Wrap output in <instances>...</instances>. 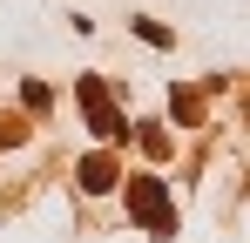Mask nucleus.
I'll return each mask as SVG.
<instances>
[{"label": "nucleus", "mask_w": 250, "mask_h": 243, "mask_svg": "<svg viewBox=\"0 0 250 243\" xmlns=\"http://www.w3.org/2000/svg\"><path fill=\"white\" fill-rule=\"evenodd\" d=\"M82 189H88V196L115 189V156H88V162H82Z\"/></svg>", "instance_id": "7ed1b4c3"}, {"label": "nucleus", "mask_w": 250, "mask_h": 243, "mask_svg": "<svg viewBox=\"0 0 250 243\" xmlns=\"http://www.w3.org/2000/svg\"><path fill=\"white\" fill-rule=\"evenodd\" d=\"M82 108H88V128H95L102 142H122V135H128L122 108H108V81H102V75H88V81H82Z\"/></svg>", "instance_id": "f03ea898"}, {"label": "nucleus", "mask_w": 250, "mask_h": 243, "mask_svg": "<svg viewBox=\"0 0 250 243\" xmlns=\"http://www.w3.org/2000/svg\"><path fill=\"white\" fill-rule=\"evenodd\" d=\"M128 209H135V216H142V223H149V230H176V209H169V189L163 182H156V176H135V182H128Z\"/></svg>", "instance_id": "f257e3e1"}]
</instances>
